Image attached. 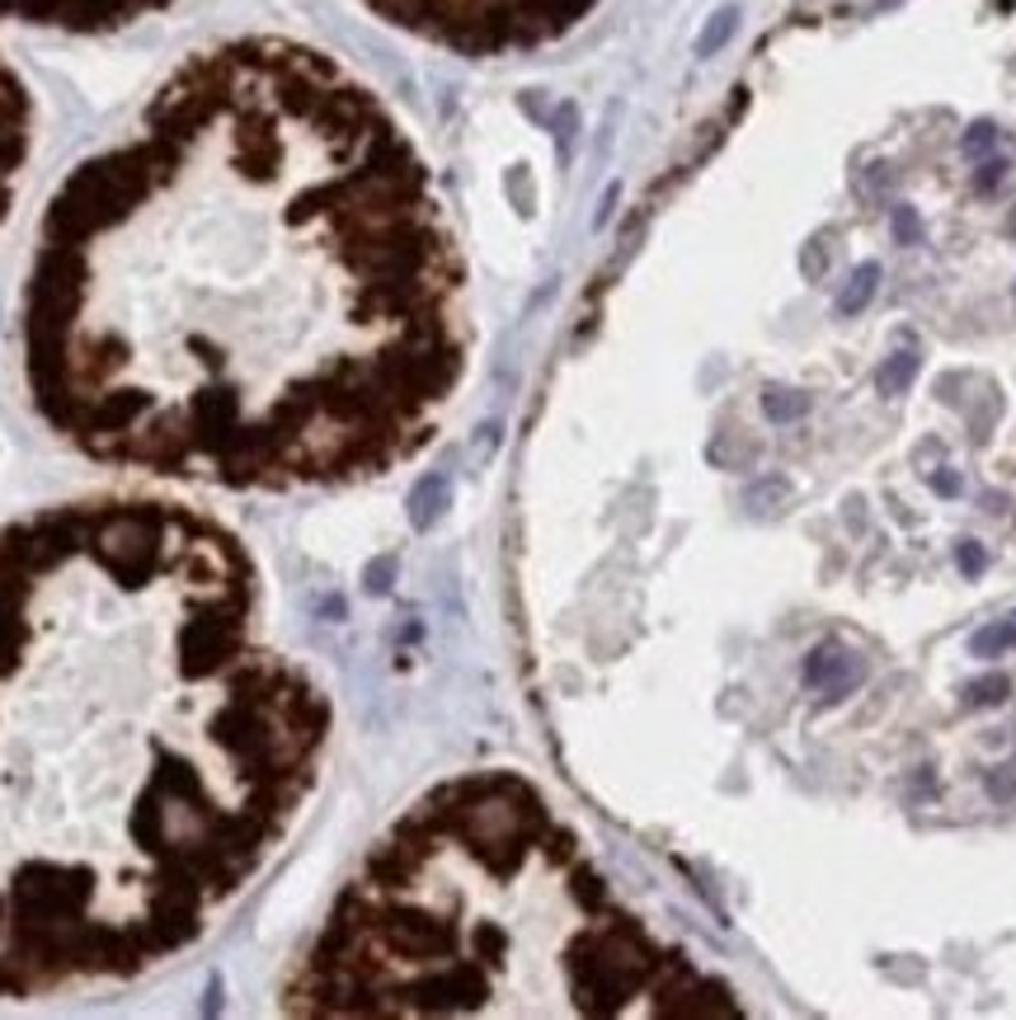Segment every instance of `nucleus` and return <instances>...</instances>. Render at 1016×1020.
I'll use <instances>...</instances> for the list:
<instances>
[{"label": "nucleus", "instance_id": "nucleus-12", "mask_svg": "<svg viewBox=\"0 0 1016 1020\" xmlns=\"http://www.w3.org/2000/svg\"><path fill=\"white\" fill-rule=\"evenodd\" d=\"M955 565H960V574H965V578H979V574H984V565H988V555H984L979 541H960V546H955Z\"/></svg>", "mask_w": 1016, "mask_h": 1020}, {"label": "nucleus", "instance_id": "nucleus-1", "mask_svg": "<svg viewBox=\"0 0 1016 1020\" xmlns=\"http://www.w3.org/2000/svg\"><path fill=\"white\" fill-rule=\"evenodd\" d=\"M33 414L165 485L391 470L466 372V269L414 137L329 52L240 33L62 174L20 315Z\"/></svg>", "mask_w": 1016, "mask_h": 1020}, {"label": "nucleus", "instance_id": "nucleus-14", "mask_svg": "<svg viewBox=\"0 0 1016 1020\" xmlns=\"http://www.w3.org/2000/svg\"><path fill=\"white\" fill-rule=\"evenodd\" d=\"M932 489H937V495H945V499H955L965 485H960V475H955V470H945V466H941V470L932 475Z\"/></svg>", "mask_w": 1016, "mask_h": 1020}, {"label": "nucleus", "instance_id": "nucleus-11", "mask_svg": "<svg viewBox=\"0 0 1016 1020\" xmlns=\"http://www.w3.org/2000/svg\"><path fill=\"white\" fill-rule=\"evenodd\" d=\"M804 410H810V400H804V395H791V391H772V395H767V414H772L777 424H796Z\"/></svg>", "mask_w": 1016, "mask_h": 1020}, {"label": "nucleus", "instance_id": "nucleus-5", "mask_svg": "<svg viewBox=\"0 0 1016 1020\" xmlns=\"http://www.w3.org/2000/svg\"><path fill=\"white\" fill-rule=\"evenodd\" d=\"M180 0H0V29H39V33H122L174 10Z\"/></svg>", "mask_w": 1016, "mask_h": 1020}, {"label": "nucleus", "instance_id": "nucleus-15", "mask_svg": "<svg viewBox=\"0 0 1016 1020\" xmlns=\"http://www.w3.org/2000/svg\"><path fill=\"white\" fill-rule=\"evenodd\" d=\"M871 283H875V269L856 278V287L847 292V302H843V306H847V311H852V306H862V296H866V287H871Z\"/></svg>", "mask_w": 1016, "mask_h": 1020}, {"label": "nucleus", "instance_id": "nucleus-3", "mask_svg": "<svg viewBox=\"0 0 1016 1020\" xmlns=\"http://www.w3.org/2000/svg\"><path fill=\"white\" fill-rule=\"evenodd\" d=\"M278 997L292 1016H739L508 771L419 800L367 851Z\"/></svg>", "mask_w": 1016, "mask_h": 1020}, {"label": "nucleus", "instance_id": "nucleus-16", "mask_svg": "<svg viewBox=\"0 0 1016 1020\" xmlns=\"http://www.w3.org/2000/svg\"><path fill=\"white\" fill-rule=\"evenodd\" d=\"M988 790L1007 800V795H1016V781H1012V777H988Z\"/></svg>", "mask_w": 1016, "mask_h": 1020}, {"label": "nucleus", "instance_id": "nucleus-4", "mask_svg": "<svg viewBox=\"0 0 1016 1020\" xmlns=\"http://www.w3.org/2000/svg\"><path fill=\"white\" fill-rule=\"evenodd\" d=\"M377 20L462 57H508L565 39L598 0H358Z\"/></svg>", "mask_w": 1016, "mask_h": 1020}, {"label": "nucleus", "instance_id": "nucleus-2", "mask_svg": "<svg viewBox=\"0 0 1016 1020\" xmlns=\"http://www.w3.org/2000/svg\"><path fill=\"white\" fill-rule=\"evenodd\" d=\"M325 738L213 513L90 495L0 527V1001L194 950L283 847Z\"/></svg>", "mask_w": 1016, "mask_h": 1020}, {"label": "nucleus", "instance_id": "nucleus-7", "mask_svg": "<svg viewBox=\"0 0 1016 1020\" xmlns=\"http://www.w3.org/2000/svg\"><path fill=\"white\" fill-rule=\"evenodd\" d=\"M856 682H862V668H856L837 644H819L810 659H804V687H814L823 696H847Z\"/></svg>", "mask_w": 1016, "mask_h": 1020}, {"label": "nucleus", "instance_id": "nucleus-13", "mask_svg": "<svg viewBox=\"0 0 1016 1020\" xmlns=\"http://www.w3.org/2000/svg\"><path fill=\"white\" fill-rule=\"evenodd\" d=\"M786 495H791L786 475H772V480H763V489H748V503H758V499H786Z\"/></svg>", "mask_w": 1016, "mask_h": 1020}, {"label": "nucleus", "instance_id": "nucleus-9", "mask_svg": "<svg viewBox=\"0 0 1016 1020\" xmlns=\"http://www.w3.org/2000/svg\"><path fill=\"white\" fill-rule=\"evenodd\" d=\"M1007 696H1012V677L988 673V677H974L965 687V706H1003Z\"/></svg>", "mask_w": 1016, "mask_h": 1020}, {"label": "nucleus", "instance_id": "nucleus-6", "mask_svg": "<svg viewBox=\"0 0 1016 1020\" xmlns=\"http://www.w3.org/2000/svg\"><path fill=\"white\" fill-rule=\"evenodd\" d=\"M39 147V109H33V90L14 66L0 57V231L14 217L24 174Z\"/></svg>", "mask_w": 1016, "mask_h": 1020}, {"label": "nucleus", "instance_id": "nucleus-10", "mask_svg": "<svg viewBox=\"0 0 1016 1020\" xmlns=\"http://www.w3.org/2000/svg\"><path fill=\"white\" fill-rule=\"evenodd\" d=\"M914 372H918V358H908V354L889 358V362L880 367V391H885V395L908 391V381H914Z\"/></svg>", "mask_w": 1016, "mask_h": 1020}, {"label": "nucleus", "instance_id": "nucleus-8", "mask_svg": "<svg viewBox=\"0 0 1016 1020\" xmlns=\"http://www.w3.org/2000/svg\"><path fill=\"white\" fill-rule=\"evenodd\" d=\"M1007 649H1016V611L1003 621H988L984 630H974L970 636V654L974 659H997V654H1007Z\"/></svg>", "mask_w": 1016, "mask_h": 1020}, {"label": "nucleus", "instance_id": "nucleus-17", "mask_svg": "<svg viewBox=\"0 0 1016 1020\" xmlns=\"http://www.w3.org/2000/svg\"><path fill=\"white\" fill-rule=\"evenodd\" d=\"M993 142V128H974V137H970V151H979V147H988Z\"/></svg>", "mask_w": 1016, "mask_h": 1020}]
</instances>
